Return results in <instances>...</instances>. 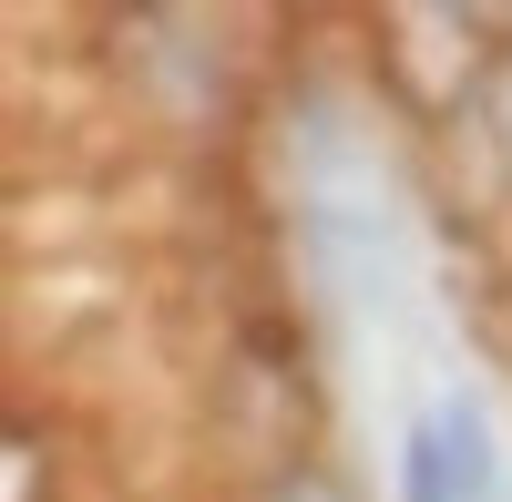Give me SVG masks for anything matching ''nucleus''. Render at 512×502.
Segmentation results:
<instances>
[{"label": "nucleus", "mask_w": 512, "mask_h": 502, "mask_svg": "<svg viewBox=\"0 0 512 502\" xmlns=\"http://www.w3.org/2000/svg\"><path fill=\"white\" fill-rule=\"evenodd\" d=\"M492 492H502V451H492L482 400L441 390L400 431V502H492Z\"/></svg>", "instance_id": "nucleus-1"}, {"label": "nucleus", "mask_w": 512, "mask_h": 502, "mask_svg": "<svg viewBox=\"0 0 512 502\" xmlns=\"http://www.w3.org/2000/svg\"><path fill=\"white\" fill-rule=\"evenodd\" d=\"M236 502H338V482H328V462H297L267 482H236Z\"/></svg>", "instance_id": "nucleus-2"}, {"label": "nucleus", "mask_w": 512, "mask_h": 502, "mask_svg": "<svg viewBox=\"0 0 512 502\" xmlns=\"http://www.w3.org/2000/svg\"><path fill=\"white\" fill-rule=\"evenodd\" d=\"M482 134H492V175H502V195H512V52H502V72H492V93H482Z\"/></svg>", "instance_id": "nucleus-3"}]
</instances>
